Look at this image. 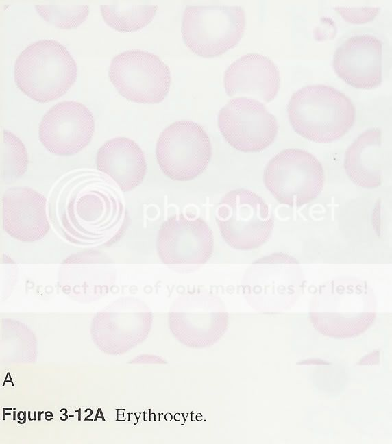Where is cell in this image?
Here are the masks:
<instances>
[{
	"instance_id": "cell-15",
	"label": "cell",
	"mask_w": 392,
	"mask_h": 444,
	"mask_svg": "<svg viewBox=\"0 0 392 444\" xmlns=\"http://www.w3.org/2000/svg\"><path fill=\"white\" fill-rule=\"evenodd\" d=\"M280 73L269 58L248 53L232 62L225 70L223 84L229 97L245 96L269 103L280 88Z\"/></svg>"
},
{
	"instance_id": "cell-7",
	"label": "cell",
	"mask_w": 392,
	"mask_h": 444,
	"mask_svg": "<svg viewBox=\"0 0 392 444\" xmlns=\"http://www.w3.org/2000/svg\"><path fill=\"white\" fill-rule=\"evenodd\" d=\"M323 169L310 153L286 149L267 163L263 174L267 189L281 204L299 207L316 199L323 188Z\"/></svg>"
},
{
	"instance_id": "cell-16",
	"label": "cell",
	"mask_w": 392,
	"mask_h": 444,
	"mask_svg": "<svg viewBox=\"0 0 392 444\" xmlns=\"http://www.w3.org/2000/svg\"><path fill=\"white\" fill-rule=\"evenodd\" d=\"M96 166L123 192L140 185L147 172L143 151L136 142L126 137L107 140L97 151Z\"/></svg>"
},
{
	"instance_id": "cell-10",
	"label": "cell",
	"mask_w": 392,
	"mask_h": 444,
	"mask_svg": "<svg viewBox=\"0 0 392 444\" xmlns=\"http://www.w3.org/2000/svg\"><path fill=\"white\" fill-rule=\"evenodd\" d=\"M218 127L227 143L242 152H260L274 141L278 123L260 101L231 99L218 114Z\"/></svg>"
},
{
	"instance_id": "cell-9",
	"label": "cell",
	"mask_w": 392,
	"mask_h": 444,
	"mask_svg": "<svg viewBox=\"0 0 392 444\" xmlns=\"http://www.w3.org/2000/svg\"><path fill=\"white\" fill-rule=\"evenodd\" d=\"M108 77L121 96L138 103L162 102L171 83L169 66L158 56L139 49L114 56Z\"/></svg>"
},
{
	"instance_id": "cell-13",
	"label": "cell",
	"mask_w": 392,
	"mask_h": 444,
	"mask_svg": "<svg viewBox=\"0 0 392 444\" xmlns=\"http://www.w3.org/2000/svg\"><path fill=\"white\" fill-rule=\"evenodd\" d=\"M382 44L369 34L353 36L336 49L333 57L336 74L347 84L358 89L378 86L382 75Z\"/></svg>"
},
{
	"instance_id": "cell-28",
	"label": "cell",
	"mask_w": 392,
	"mask_h": 444,
	"mask_svg": "<svg viewBox=\"0 0 392 444\" xmlns=\"http://www.w3.org/2000/svg\"><path fill=\"white\" fill-rule=\"evenodd\" d=\"M171 418H172V417H171V414H167V415H165V419H166L167 420H168V421L171 420Z\"/></svg>"
},
{
	"instance_id": "cell-27",
	"label": "cell",
	"mask_w": 392,
	"mask_h": 444,
	"mask_svg": "<svg viewBox=\"0 0 392 444\" xmlns=\"http://www.w3.org/2000/svg\"><path fill=\"white\" fill-rule=\"evenodd\" d=\"M18 417L19 419H24L25 418V415L23 412H19Z\"/></svg>"
},
{
	"instance_id": "cell-24",
	"label": "cell",
	"mask_w": 392,
	"mask_h": 444,
	"mask_svg": "<svg viewBox=\"0 0 392 444\" xmlns=\"http://www.w3.org/2000/svg\"><path fill=\"white\" fill-rule=\"evenodd\" d=\"M119 420H124L125 419V410H118V416H117Z\"/></svg>"
},
{
	"instance_id": "cell-11",
	"label": "cell",
	"mask_w": 392,
	"mask_h": 444,
	"mask_svg": "<svg viewBox=\"0 0 392 444\" xmlns=\"http://www.w3.org/2000/svg\"><path fill=\"white\" fill-rule=\"evenodd\" d=\"M156 247L166 264H203L212 256L213 235L202 219L175 214L160 227Z\"/></svg>"
},
{
	"instance_id": "cell-6",
	"label": "cell",
	"mask_w": 392,
	"mask_h": 444,
	"mask_svg": "<svg viewBox=\"0 0 392 444\" xmlns=\"http://www.w3.org/2000/svg\"><path fill=\"white\" fill-rule=\"evenodd\" d=\"M215 218L223 240L239 250L262 245L273 229V217L267 204L256 193L244 188L224 195Z\"/></svg>"
},
{
	"instance_id": "cell-22",
	"label": "cell",
	"mask_w": 392,
	"mask_h": 444,
	"mask_svg": "<svg viewBox=\"0 0 392 444\" xmlns=\"http://www.w3.org/2000/svg\"><path fill=\"white\" fill-rule=\"evenodd\" d=\"M34 8L44 21L62 29L77 27L89 14L88 5H42Z\"/></svg>"
},
{
	"instance_id": "cell-5",
	"label": "cell",
	"mask_w": 392,
	"mask_h": 444,
	"mask_svg": "<svg viewBox=\"0 0 392 444\" xmlns=\"http://www.w3.org/2000/svg\"><path fill=\"white\" fill-rule=\"evenodd\" d=\"M245 23V10L240 6H187L182 15V36L193 53L215 58L239 42Z\"/></svg>"
},
{
	"instance_id": "cell-1",
	"label": "cell",
	"mask_w": 392,
	"mask_h": 444,
	"mask_svg": "<svg viewBox=\"0 0 392 444\" xmlns=\"http://www.w3.org/2000/svg\"><path fill=\"white\" fill-rule=\"evenodd\" d=\"M49 206L56 230L75 245L114 241L126 227L127 214L118 189L108 177L90 169L60 179Z\"/></svg>"
},
{
	"instance_id": "cell-18",
	"label": "cell",
	"mask_w": 392,
	"mask_h": 444,
	"mask_svg": "<svg viewBox=\"0 0 392 444\" xmlns=\"http://www.w3.org/2000/svg\"><path fill=\"white\" fill-rule=\"evenodd\" d=\"M190 306L186 311L175 312L171 314V325L175 335L182 340L191 343H206L216 339L223 331L226 318L224 313L215 308H207L209 302L205 301L197 308V302L188 300Z\"/></svg>"
},
{
	"instance_id": "cell-8",
	"label": "cell",
	"mask_w": 392,
	"mask_h": 444,
	"mask_svg": "<svg viewBox=\"0 0 392 444\" xmlns=\"http://www.w3.org/2000/svg\"><path fill=\"white\" fill-rule=\"evenodd\" d=\"M156 156L166 176L173 180L188 181L200 175L207 168L212 156V145L200 125L180 120L160 133Z\"/></svg>"
},
{
	"instance_id": "cell-26",
	"label": "cell",
	"mask_w": 392,
	"mask_h": 444,
	"mask_svg": "<svg viewBox=\"0 0 392 444\" xmlns=\"http://www.w3.org/2000/svg\"><path fill=\"white\" fill-rule=\"evenodd\" d=\"M64 416L66 418V410H62L60 412V419H64Z\"/></svg>"
},
{
	"instance_id": "cell-12",
	"label": "cell",
	"mask_w": 392,
	"mask_h": 444,
	"mask_svg": "<svg viewBox=\"0 0 392 444\" xmlns=\"http://www.w3.org/2000/svg\"><path fill=\"white\" fill-rule=\"evenodd\" d=\"M94 131L92 112L79 102L65 101L55 104L44 114L38 135L50 153L72 156L88 145Z\"/></svg>"
},
{
	"instance_id": "cell-25",
	"label": "cell",
	"mask_w": 392,
	"mask_h": 444,
	"mask_svg": "<svg viewBox=\"0 0 392 444\" xmlns=\"http://www.w3.org/2000/svg\"><path fill=\"white\" fill-rule=\"evenodd\" d=\"M129 419L132 423H136L138 418L136 414L132 413L129 415Z\"/></svg>"
},
{
	"instance_id": "cell-29",
	"label": "cell",
	"mask_w": 392,
	"mask_h": 444,
	"mask_svg": "<svg viewBox=\"0 0 392 444\" xmlns=\"http://www.w3.org/2000/svg\"><path fill=\"white\" fill-rule=\"evenodd\" d=\"M196 419H197V420H199H199H201V419H202V416H201V414H197V415H196Z\"/></svg>"
},
{
	"instance_id": "cell-3",
	"label": "cell",
	"mask_w": 392,
	"mask_h": 444,
	"mask_svg": "<svg viewBox=\"0 0 392 444\" xmlns=\"http://www.w3.org/2000/svg\"><path fill=\"white\" fill-rule=\"evenodd\" d=\"M289 122L304 138L328 143L339 140L353 126L356 109L344 93L332 86H304L293 93L287 106Z\"/></svg>"
},
{
	"instance_id": "cell-19",
	"label": "cell",
	"mask_w": 392,
	"mask_h": 444,
	"mask_svg": "<svg viewBox=\"0 0 392 444\" xmlns=\"http://www.w3.org/2000/svg\"><path fill=\"white\" fill-rule=\"evenodd\" d=\"M112 307L111 310L99 313L94 322V332L99 342L117 343L139 340L148 330L151 318L146 312L135 311V308Z\"/></svg>"
},
{
	"instance_id": "cell-23",
	"label": "cell",
	"mask_w": 392,
	"mask_h": 444,
	"mask_svg": "<svg viewBox=\"0 0 392 444\" xmlns=\"http://www.w3.org/2000/svg\"><path fill=\"white\" fill-rule=\"evenodd\" d=\"M174 419L181 424H183L185 421V418L182 414H175Z\"/></svg>"
},
{
	"instance_id": "cell-14",
	"label": "cell",
	"mask_w": 392,
	"mask_h": 444,
	"mask_svg": "<svg viewBox=\"0 0 392 444\" xmlns=\"http://www.w3.org/2000/svg\"><path fill=\"white\" fill-rule=\"evenodd\" d=\"M2 212L4 231L18 241H40L49 231L47 199L31 188L7 189L2 198Z\"/></svg>"
},
{
	"instance_id": "cell-4",
	"label": "cell",
	"mask_w": 392,
	"mask_h": 444,
	"mask_svg": "<svg viewBox=\"0 0 392 444\" xmlns=\"http://www.w3.org/2000/svg\"><path fill=\"white\" fill-rule=\"evenodd\" d=\"M77 73L76 62L64 45L53 40H40L19 55L14 77L25 95L38 103H48L71 88Z\"/></svg>"
},
{
	"instance_id": "cell-2",
	"label": "cell",
	"mask_w": 392,
	"mask_h": 444,
	"mask_svg": "<svg viewBox=\"0 0 392 444\" xmlns=\"http://www.w3.org/2000/svg\"><path fill=\"white\" fill-rule=\"evenodd\" d=\"M309 317L321 334L349 338L365 332L376 317L375 296L360 280L343 278L321 285L312 299Z\"/></svg>"
},
{
	"instance_id": "cell-21",
	"label": "cell",
	"mask_w": 392,
	"mask_h": 444,
	"mask_svg": "<svg viewBox=\"0 0 392 444\" xmlns=\"http://www.w3.org/2000/svg\"><path fill=\"white\" fill-rule=\"evenodd\" d=\"M28 162L24 143L12 132L4 130L1 145V175L4 181L13 182L23 176Z\"/></svg>"
},
{
	"instance_id": "cell-20",
	"label": "cell",
	"mask_w": 392,
	"mask_h": 444,
	"mask_svg": "<svg viewBox=\"0 0 392 444\" xmlns=\"http://www.w3.org/2000/svg\"><path fill=\"white\" fill-rule=\"evenodd\" d=\"M158 7L152 5L116 3L101 5L100 11L105 23L121 32L140 30L154 18Z\"/></svg>"
},
{
	"instance_id": "cell-17",
	"label": "cell",
	"mask_w": 392,
	"mask_h": 444,
	"mask_svg": "<svg viewBox=\"0 0 392 444\" xmlns=\"http://www.w3.org/2000/svg\"><path fill=\"white\" fill-rule=\"evenodd\" d=\"M382 132L378 128L369 129L347 149L344 168L356 185L374 188L382 182Z\"/></svg>"
}]
</instances>
